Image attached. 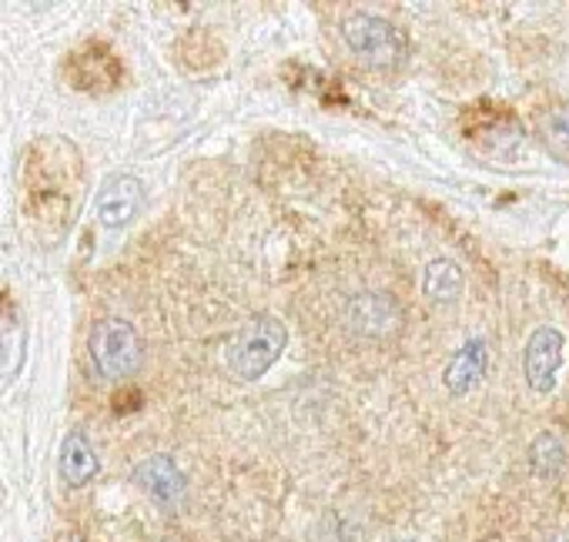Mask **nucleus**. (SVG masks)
<instances>
[{"label": "nucleus", "instance_id": "1", "mask_svg": "<svg viewBox=\"0 0 569 542\" xmlns=\"http://www.w3.org/2000/svg\"><path fill=\"white\" fill-rule=\"evenodd\" d=\"M84 161L71 138L44 134L24 148L21 158V204L34 238L54 248L74 228L84 204Z\"/></svg>", "mask_w": 569, "mask_h": 542}, {"label": "nucleus", "instance_id": "2", "mask_svg": "<svg viewBox=\"0 0 569 542\" xmlns=\"http://www.w3.org/2000/svg\"><path fill=\"white\" fill-rule=\"evenodd\" d=\"M289 345V329L274 315H254L224 339L221 359L238 382H258Z\"/></svg>", "mask_w": 569, "mask_h": 542}, {"label": "nucleus", "instance_id": "3", "mask_svg": "<svg viewBox=\"0 0 569 542\" xmlns=\"http://www.w3.org/2000/svg\"><path fill=\"white\" fill-rule=\"evenodd\" d=\"M342 41L352 51V58L372 71H396L409 58V41L406 34L369 11H356L342 21Z\"/></svg>", "mask_w": 569, "mask_h": 542}, {"label": "nucleus", "instance_id": "4", "mask_svg": "<svg viewBox=\"0 0 569 542\" xmlns=\"http://www.w3.org/2000/svg\"><path fill=\"white\" fill-rule=\"evenodd\" d=\"M88 352H91V362H94L98 375L108 379V382H121V379L134 375L141 369V362H144L141 335L124 319L94 322L91 335H88Z\"/></svg>", "mask_w": 569, "mask_h": 542}, {"label": "nucleus", "instance_id": "5", "mask_svg": "<svg viewBox=\"0 0 569 542\" xmlns=\"http://www.w3.org/2000/svg\"><path fill=\"white\" fill-rule=\"evenodd\" d=\"M64 81L91 98H104L121 91L124 84V61L104 41H81L64 58Z\"/></svg>", "mask_w": 569, "mask_h": 542}, {"label": "nucleus", "instance_id": "6", "mask_svg": "<svg viewBox=\"0 0 569 542\" xmlns=\"http://www.w3.org/2000/svg\"><path fill=\"white\" fill-rule=\"evenodd\" d=\"M562 352H566V339L559 329L552 325H539L522 349V375L526 385L539 395H549L559 382V369H562Z\"/></svg>", "mask_w": 569, "mask_h": 542}, {"label": "nucleus", "instance_id": "7", "mask_svg": "<svg viewBox=\"0 0 569 542\" xmlns=\"http://www.w3.org/2000/svg\"><path fill=\"white\" fill-rule=\"evenodd\" d=\"M141 208H144L141 178L138 174H111L98 191L94 214H98V224L104 231H121L141 214Z\"/></svg>", "mask_w": 569, "mask_h": 542}, {"label": "nucleus", "instance_id": "8", "mask_svg": "<svg viewBox=\"0 0 569 542\" xmlns=\"http://www.w3.org/2000/svg\"><path fill=\"white\" fill-rule=\"evenodd\" d=\"M134 482L138 489L161 509H178L184 502L188 482L184 472L171 455H148L134 465Z\"/></svg>", "mask_w": 569, "mask_h": 542}, {"label": "nucleus", "instance_id": "9", "mask_svg": "<svg viewBox=\"0 0 569 542\" xmlns=\"http://www.w3.org/2000/svg\"><path fill=\"white\" fill-rule=\"evenodd\" d=\"M486 369H489V345H486L482 335H469L452 352V359L446 362V369H442V389L452 399H462V395H469L486 379Z\"/></svg>", "mask_w": 569, "mask_h": 542}, {"label": "nucleus", "instance_id": "10", "mask_svg": "<svg viewBox=\"0 0 569 542\" xmlns=\"http://www.w3.org/2000/svg\"><path fill=\"white\" fill-rule=\"evenodd\" d=\"M58 472H61V482L68 489H84L98 479L101 472V462H98V452L91 445V439L84 432H68L64 442H61V452H58Z\"/></svg>", "mask_w": 569, "mask_h": 542}, {"label": "nucleus", "instance_id": "11", "mask_svg": "<svg viewBox=\"0 0 569 542\" xmlns=\"http://www.w3.org/2000/svg\"><path fill=\"white\" fill-rule=\"evenodd\" d=\"M422 295L432 305H452L462 295V271L449 258H432L422 268Z\"/></svg>", "mask_w": 569, "mask_h": 542}, {"label": "nucleus", "instance_id": "12", "mask_svg": "<svg viewBox=\"0 0 569 542\" xmlns=\"http://www.w3.org/2000/svg\"><path fill=\"white\" fill-rule=\"evenodd\" d=\"M24 345H28V339H24V322H21L18 309H14V302H11V295H8V299H4V389H11L14 379H18L21 369H24Z\"/></svg>", "mask_w": 569, "mask_h": 542}, {"label": "nucleus", "instance_id": "13", "mask_svg": "<svg viewBox=\"0 0 569 542\" xmlns=\"http://www.w3.org/2000/svg\"><path fill=\"white\" fill-rule=\"evenodd\" d=\"M536 131H539V141L549 148V154H556L559 161H569V104H556L542 111Z\"/></svg>", "mask_w": 569, "mask_h": 542}, {"label": "nucleus", "instance_id": "14", "mask_svg": "<svg viewBox=\"0 0 569 542\" xmlns=\"http://www.w3.org/2000/svg\"><path fill=\"white\" fill-rule=\"evenodd\" d=\"M562 465H566V449H562V442H559L552 432L536 435L532 445H529V469H532L536 475H542V479H552V475H559Z\"/></svg>", "mask_w": 569, "mask_h": 542}]
</instances>
